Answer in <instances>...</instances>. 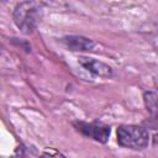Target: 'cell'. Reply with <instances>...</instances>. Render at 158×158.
I'll list each match as a JSON object with an SVG mask.
<instances>
[{"mask_svg": "<svg viewBox=\"0 0 158 158\" xmlns=\"http://www.w3.org/2000/svg\"><path fill=\"white\" fill-rule=\"evenodd\" d=\"M40 158H60V157H58V156H56L53 153H49V152H44V153L41 154Z\"/></svg>", "mask_w": 158, "mask_h": 158, "instance_id": "30bf717a", "label": "cell"}, {"mask_svg": "<svg viewBox=\"0 0 158 158\" xmlns=\"http://www.w3.org/2000/svg\"><path fill=\"white\" fill-rule=\"evenodd\" d=\"M43 16L42 4L36 1H21L12 11V21L23 35H32Z\"/></svg>", "mask_w": 158, "mask_h": 158, "instance_id": "6da1fadb", "label": "cell"}, {"mask_svg": "<svg viewBox=\"0 0 158 158\" xmlns=\"http://www.w3.org/2000/svg\"><path fill=\"white\" fill-rule=\"evenodd\" d=\"M144 125L147 126L146 128H153V130H158V112L151 115V117L148 120L144 121Z\"/></svg>", "mask_w": 158, "mask_h": 158, "instance_id": "52a82bcc", "label": "cell"}, {"mask_svg": "<svg viewBox=\"0 0 158 158\" xmlns=\"http://www.w3.org/2000/svg\"><path fill=\"white\" fill-rule=\"evenodd\" d=\"M153 144L154 146H158V133H156L153 136Z\"/></svg>", "mask_w": 158, "mask_h": 158, "instance_id": "8fae6325", "label": "cell"}, {"mask_svg": "<svg viewBox=\"0 0 158 158\" xmlns=\"http://www.w3.org/2000/svg\"><path fill=\"white\" fill-rule=\"evenodd\" d=\"M78 62L84 69H86L88 72H90L91 74H94L96 77H101V78H112L114 77L112 67H110L105 62H101L99 59L90 58V57H79Z\"/></svg>", "mask_w": 158, "mask_h": 158, "instance_id": "5b68a950", "label": "cell"}, {"mask_svg": "<svg viewBox=\"0 0 158 158\" xmlns=\"http://www.w3.org/2000/svg\"><path fill=\"white\" fill-rule=\"evenodd\" d=\"M12 158H28V153H27V151L23 146H19L15 149V152L12 154Z\"/></svg>", "mask_w": 158, "mask_h": 158, "instance_id": "ba28073f", "label": "cell"}, {"mask_svg": "<svg viewBox=\"0 0 158 158\" xmlns=\"http://www.w3.org/2000/svg\"><path fill=\"white\" fill-rule=\"evenodd\" d=\"M118 146L133 151H142L148 147L149 133L148 130L138 125H121L117 127Z\"/></svg>", "mask_w": 158, "mask_h": 158, "instance_id": "7a4b0ae2", "label": "cell"}, {"mask_svg": "<svg viewBox=\"0 0 158 158\" xmlns=\"http://www.w3.org/2000/svg\"><path fill=\"white\" fill-rule=\"evenodd\" d=\"M63 46L72 52H90L95 47V42L81 35H67L60 38Z\"/></svg>", "mask_w": 158, "mask_h": 158, "instance_id": "277c9868", "label": "cell"}, {"mask_svg": "<svg viewBox=\"0 0 158 158\" xmlns=\"http://www.w3.org/2000/svg\"><path fill=\"white\" fill-rule=\"evenodd\" d=\"M143 101H144V106L148 110V112L151 115L158 112V93L148 90L143 93Z\"/></svg>", "mask_w": 158, "mask_h": 158, "instance_id": "8992f818", "label": "cell"}, {"mask_svg": "<svg viewBox=\"0 0 158 158\" xmlns=\"http://www.w3.org/2000/svg\"><path fill=\"white\" fill-rule=\"evenodd\" d=\"M73 126L79 131L83 136L96 141L99 143H106L111 135V127L95 122H85V121H74Z\"/></svg>", "mask_w": 158, "mask_h": 158, "instance_id": "3957f363", "label": "cell"}, {"mask_svg": "<svg viewBox=\"0 0 158 158\" xmlns=\"http://www.w3.org/2000/svg\"><path fill=\"white\" fill-rule=\"evenodd\" d=\"M12 42H14L15 44H17V46L22 47L26 52H31V46H30L26 41H16V38H12Z\"/></svg>", "mask_w": 158, "mask_h": 158, "instance_id": "9c48e42d", "label": "cell"}]
</instances>
